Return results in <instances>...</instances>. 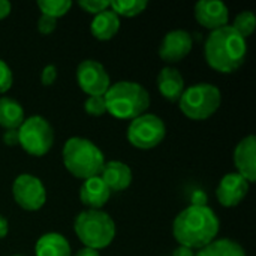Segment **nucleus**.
<instances>
[{"mask_svg": "<svg viewBox=\"0 0 256 256\" xmlns=\"http://www.w3.org/2000/svg\"><path fill=\"white\" fill-rule=\"evenodd\" d=\"M38 8L40 9L42 15H48L51 18H60L69 12L72 8L70 0H39Z\"/></svg>", "mask_w": 256, "mask_h": 256, "instance_id": "obj_23", "label": "nucleus"}, {"mask_svg": "<svg viewBox=\"0 0 256 256\" xmlns=\"http://www.w3.org/2000/svg\"><path fill=\"white\" fill-rule=\"evenodd\" d=\"M14 201L27 212L40 210L46 202V190L40 178L32 174H20L12 183Z\"/></svg>", "mask_w": 256, "mask_h": 256, "instance_id": "obj_9", "label": "nucleus"}, {"mask_svg": "<svg viewBox=\"0 0 256 256\" xmlns=\"http://www.w3.org/2000/svg\"><path fill=\"white\" fill-rule=\"evenodd\" d=\"M99 177L111 192H122L126 190L132 183V170L124 162L111 160L104 164Z\"/></svg>", "mask_w": 256, "mask_h": 256, "instance_id": "obj_16", "label": "nucleus"}, {"mask_svg": "<svg viewBox=\"0 0 256 256\" xmlns=\"http://www.w3.org/2000/svg\"><path fill=\"white\" fill-rule=\"evenodd\" d=\"M148 6L147 0H112L110 2V9L116 12L118 16L132 18L144 12V9Z\"/></svg>", "mask_w": 256, "mask_h": 256, "instance_id": "obj_22", "label": "nucleus"}, {"mask_svg": "<svg viewBox=\"0 0 256 256\" xmlns=\"http://www.w3.org/2000/svg\"><path fill=\"white\" fill-rule=\"evenodd\" d=\"M3 142L9 147H14V146H18L20 141H18V129H10V130H4L3 134Z\"/></svg>", "mask_w": 256, "mask_h": 256, "instance_id": "obj_30", "label": "nucleus"}, {"mask_svg": "<svg viewBox=\"0 0 256 256\" xmlns=\"http://www.w3.org/2000/svg\"><path fill=\"white\" fill-rule=\"evenodd\" d=\"M104 96L106 112L118 120H134L146 114L152 102L148 92L135 81H117Z\"/></svg>", "mask_w": 256, "mask_h": 256, "instance_id": "obj_3", "label": "nucleus"}, {"mask_svg": "<svg viewBox=\"0 0 256 256\" xmlns=\"http://www.w3.org/2000/svg\"><path fill=\"white\" fill-rule=\"evenodd\" d=\"M207 202V196L202 190H195L194 196H192V204L190 206H206Z\"/></svg>", "mask_w": 256, "mask_h": 256, "instance_id": "obj_31", "label": "nucleus"}, {"mask_svg": "<svg viewBox=\"0 0 256 256\" xmlns=\"http://www.w3.org/2000/svg\"><path fill=\"white\" fill-rule=\"evenodd\" d=\"M57 80V68L54 64H46L40 72V82L44 86H52Z\"/></svg>", "mask_w": 256, "mask_h": 256, "instance_id": "obj_29", "label": "nucleus"}, {"mask_svg": "<svg viewBox=\"0 0 256 256\" xmlns=\"http://www.w3.org/2000/svg\"><path fill=\"white\" fill-rule=\"evenodd\" d=\"M110 196L111 190L99 176L87 178L81 184L80 200L86 207H88V210H102V207L110 201Z\"/></svg>", "mask_w": 256, "mask_h": 256, "instance_id": "obj_17", "label": "nucleus"}, {"mask_svg": "<svg viewBox=\"0 0 256 256\" xmlns=\"http://www.w3.org/2000/svg\"><path fill=\"white\" fill-rule=\"evenodd\" d=\"M26 120L24 110L20 102L12 98L2 96L0 98V126L4 130L18 129Z\"/></svg>", "mask_w": 256, "mask_h": 256, "instance_id": "obj_20", "label": "nucleus"}, {"mask_svg": "<svg viewBox=\"0 0 256 256\" xmlns=\"http://www.w3.org/2000/svg\"><path fill=\"white\" fill-rule=\"evenodd\" d=\"M195 18L196 21L208 28V30H218L225 26H228L230 21V10L224 2L219 0H200L195 4Z\"/></svg>", "mask_w": 256, "mask_h": 256, "instance_id": "obj_13", "label": "nucleus"}, {"mask_svg": "<svg viewBox=\"0 0 256 256\" xmlns=\"http://www.w3.org/2000/svg\"><path fill=\"white\" fill-rule=\"evenodd\" d=\"M75 256H100V254H99V250H94L90 248H82L76 252Z\"/></svg>", "mask_w": 256, "mask_h": 256, "instance_id": "obj_35", "label": "nucleus"}, {"mask_svg": "<svg viewBox=\"0 0 256 256\" xmlns=\"http://www.w3.org/2000/svg\"><path fill=\"white\" fill-rule=\"evenodd\" d=\"M196 252L189 249V248H184V246H178L174 252H172V256H195Z\"/></svg>", "mask_w": 256, "mask_h": 256, "instance_id": "obj_33", "label": "nucleus"}, {"mask_svg": "<svg viewBox=\"0 0 256 256\" xmlns=\"http://www.w3.org/2000/svg\"><path fill=\"white\" fill-rule=\"evenodd\" d=\"M78 6L92 15H98V14L110 9V0H80Z\"/></svg>", "mask_w": 256, "mask_h": 256, "instance_id": "obj_26", "label": "nucleus"}, {"mask_svg": "<svg viewBox=\"0 0 256 256\" xmlns=\"http://www.w3.org/2000/svg\"><path fill=\"white\" fill-rule=\"evenodd\" d=\"M166 135L165 122L152 112H146L134 120L128 126V141L140 148L150 150L158 147Z\"/></svg>", "mask_w": 256, "mask_h": 256, "instance_id": "obj_8", "label": "nucleus"}, {"mask_svg": "<svg viewBox=\"0 0 256 256\" xmlns=\"http://www.w3.org/2000/svg\"><path fill=\"white\" fill-rule=\"evenodd\" d=\"M234 165L237 174L246 178L250 184L256 182V138L255 135L244 136L234 150Z\"/></svg>", "mask_w": 256, "mask_h": 256, "instance_id": "obj_14", "label": "nucleus"}, {"mask_svg": "<svg viewBox=\"0 0 256 256\" xmlns=\"http://www.w3.org/2000/svg\"><path fill=\"white\" fill-rule=\"evenodd\" d=\"M74 231L84 248L100 250L114 242L116 224L104 210H84L75 218Z\"/></svg>", "mask_w": 256, "mask_h": 256, "instance_id": "obj_5", "label": "nucleus"}, {"mask_svg": "<svg viewBox=\"0 0 256 256\" xmlns=\"http://www.w3.org/2000/svg\"><path fill=\"white\" fill-rule=\"evenodd\" d=\"M8 231H9V224L6 220V218L3 214H0V240L8 236Z\"/></svg>", "mask_w": 256, "mask_h": 256, "instance_id": "obj_34", "label": "nucleus"}, {"mask_svg": "<svg viewBox=\"0 0 256 256\" xmlns=\"http://www.w3.org/2000/svg\"><path fill=\"white\" fill-rule=\"evenodd\" d=\"M220 222L208 206H189L172 224V234L178 246L200 250L218 238Z\"/></svg>", "mask_w": 256, "mask_h": 256, "instance_id": "obj_1", "label": "nucleus"}, {"mask_svg": "<svg viewBox=\"0 0 256 256\" xmlns=\"http://www.w3.org/2000/svg\"><path fill=\"white\" fill-rule=\"evenodd\" d=\"M194 46V38L188 30H171L168 32L160 45H159V57L165 63H178L182 62Z\"/></svg>", "mask_w": 256, "mask_h": 256, "instance_id": "obj_11", "label": "nucleus"}, {"mask_svg": "<svg viewBox=\"0 0 256 256\" xmlns=\"http://www.w3.org/2000/svg\"><path fill=\"white\" fill-rule=\"evenodd\" d=\"M120 30V16L106 9L93 16L90 24V32L98 40H110L112 39Z\"/></svg>", "mask_w": 256, "mask_h": 256, "instance_id": "obj_19", "label": "nucleus"}, {"mask_svg": "<svg viewBox=\"0 0 256 256\" xmlns=\"http://www.w3.org/2000/svg\"><path fill=\"white\" fill-rule=\"evenodd\" d=\"M62 158L64 168L81 180L98 177L105 164L102 150L93 141L81 136H72L64 142Z\"/></svg>", "mask_w": 256, "mask_h": 256, "instance_id": "obj_4", "label": "nucleus"}, {"mask_svg": "<svg viewBox=\"0 0 256 256\" xmlns=\"http://www.w3.org/2000/svg\"><path fill=\"white\" fill-rule=\"evenodd\" d=\"M12 82H14L12 70L8 66V63L0 58V94L6 93L12 87Z\"/></svg>", "mask_w": 256, "mask_h": 256, "instance_id": "obj_27", "label": "nucleus"}, {"mask_svg": "<svg viewBox=\"0 0 256 256\" xmlns=\"http://www.w3.org/2000/svg\"><path fill=\"white\" fill-rule=\"evenodd\" d=\"M250 189V183L237 172H230L222 177L216 189V198L224 207H236L246 196Z\"/></svg>", "mask_w": 256, "mask_h": 256, "instance_id": "obj_12", "label": "nucleus"}, {"mask_svg": "<svg viewBox=\"0 0 256 256\" xmlns=\"http://www.w3.org/2000/svg\"><path fill=\"white\" fill-rule=\"evenodd\" d=\"M222 104L220 90L210 82H200L190 87H186L182 98L178 99V108L184 117L202 122L210 118Z\"/></svg>", "mask_w": 256, "mask_h": 256, "instance_id": "obj_6", "label": "nucleus"}, {"mask_svg": "<svg viewBox=\"0 0 256 256\" xmlns=\"http://www.w3.org/2000/svg\"><path fill=\"white\" fill-rule=\"evenodd\" d=\"M84 111L93 117H100L106 114L105 96H88L84 102Z\"/></svg>", "mask_w": 256, "mask_h": 256, "instance_id": "obj_25", "label": "nucleus"}, {"mask_svg": "<svg viewBox=\"0 0 256 256\" xmlns=\"http://www.w3.org/2000/svg\"><path fill=\"white\" fill-rule=\"evenodd\" d=\"M195 256H248L244 248L232 238H216Z\"/></svg>", "mask_w": 256, "mask_h": 256, "instance_id": "obj_21", "label": "nucleus"}, {"mask_svg": "<svg viewBox=\"0 0 256 256\" xmlns=\"http://www.w3.org/2000/svg\"><path fill=\"white\" fill-rule=\"evenodd\" d=\"M10 256H21V255H10Z\"/></svg>", "mask_w": 256, "mask_h": 256, "instance_id": "obj_36", "label": "nucleus"}, {"mask_svg": "<svg viewBox=\"0 0 256 256\" xmlns=\"http://www.w3.org/2000/svg\"><path fill=\"white\" fill-rule=\"evenodd\" d=\"M12 10V4L8 0H0V20H4Z\"/></svg>", "mask_w": 256, "mask_h": 256, "instance_id": "obj_32", "label": "nucleus"}, {"mask_svg": "<svg viewBox=\"0 0 256 256\" xmlns=\"http://www.w3.org/2000/svg\"><path fill=\"white\" fill-rule=\"evenodd\" d=\"M18 141L26 153L42 158L54 144V129L45 117L30 116L18 128Z\"/></svg>", "mask_w": 256, "mask_h": 256, "instance_id": "obj_7", "label": "nucleus"}, {"mask_svg": "<svg viewBox=\"0 0 256 256\" xmlns=\"http://www.w3.org/2000/svg\"><path fill=\"white\" fill-rule=\"evenodd\" d=\"M248 56V42L230 24L210 32L204 44L207 64L220 72L232 74L238 70Z\"/></svg>", "mask_w": 256, "mask_h": 256, "instance_id": "obj_2", "label": "nucleus"}, {"mask_svg": "<svg viewBox=\"0 0 256 256\" xmlns=\"http://www.w3.org/2000/svg\"><path fill=\"white\" fill-rule=\"evenodd\" d=\"M36 27H38V32H39V33H42V34H50V33H52V32L57 28V20H56V18H51V16H48V15H42V14H40Z\"/></svg>", "mask_w": 256, "mask_h": 256, "instance_id": "obj_28", "label": "nucleus"}, {"mask_svg": "<svg viewBox=\"0 0 256 256\" xmlns=\"http://www.w3.org/2000/svg\"><path fill=\"white\" fill-rule=\"evenodd\" d=\"M36 256H72V249L66 237L58 232H46L40 236L34 244Z\"/></svg>", "mask_w": 256, "mask_h": 256, "instance_id": "obj_18", "label": "nucleus"}, {"mask_svg": "<svg viewBox=\"0 0 256 256\" xmlns=\"http://www.w3.org/2000/svg\"><path fill=\"white\" fill-rule=\"evenodd\" d=\"M158 90L170 102H178L183 92L186 90V82L182 72L177 68L165 66L158 74Z\"/></svg>", "mask_w": 256, "mask_h": 256, "instance_id": "obj_15", "label": "nucleus"}, {"mask_svg": "<svg viewBox=\"0 0 256 256\" xmlns=\"http://www.w3.org/2000/svg\"><path fill=\"white\" fill-rule=\"evenodd\" d=\"M76 81L88 96H104L111 86V78L102 63L93 58L82 60L76 68Z\"/></svg>", "mask_w": 256, "mask_h": 256, "instance_id": "obj_10", "label": "nucleus"}, {"mask_svg": "<svg viewBox=\"0 0 256 256\" xmlns=\"http://www.w3.org/2000/svg\"><path fill=\"white\" fill-rule=\"evenodd\" d=\"M242 38L248 39L254 32L256 27V18L252 10H242L236 18L234 22L231 26Z\"/></svg>", "mask_w": 256, "mask_h": 256, "instance_id": "obj_24", "label": "nucleus"}]
</instances>
